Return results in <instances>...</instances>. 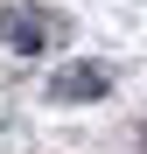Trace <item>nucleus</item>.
I'll use <instances>...</instances> for the list:
<instances>
[{
	"mask_svg": "<svg viewBox=\"0 0 147 154\" xmlns=\"http://www.w3.org/2000/svg\"><path fill=\"white\" fill-rule=\"evenodd\" d=\"M0 42L14 56H42L56 42V14H42V7H0Z\"/></svg>",
	"mask_w": 147,
	"mask_h": 154,
	"instance_id": "nucleus-1",
	"label": "nucleus"
},
{
	"mask_svg": "<svg viewBox=\"0 0 147 154\" xmlns=\"http://www.w3.org/2000/svg\"><path fill=\"white\" fill-rule=\"evenodd\" d=\"M112 91V70L105 63H63L49 77V98H63V105H84V98H105Z\"/></svg>",
	"mask_w": 147,
	"mask_h": 154,
	"instance_id": "nucleus-2",
	"label": "nucleus"
}]
</instances>
